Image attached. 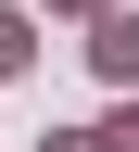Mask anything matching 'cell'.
I'll use <instances>...</instances> for the list:
<instances>
[{
	"instance_id": "obj_1",
	"label": "cell",
	"mask_w": 139,
	"mask_h": 152,
	"mask_svg": "<svg viewBox=\"0 0 139 152\" xmlns=\"http://www.w3.org/2000/svg\"><path fill=\"white\" fill-rule=\"evenodd\" d=\"M89 64H101L114 89H139V13H101V51H89Z\"/></svg>"
},
{
	"instance_id": "obj_2",
	"label": "cell",
	"mask_w": 139,
	"mask_h": 152,
	"mask_svg": "<svg viewBox=\"0 0 139 152\" xmlns=\"http://www.w3.org/2000/svg\"><path fill=\"white\" fill-rule=\"evenodd\" d=\"M0 76H25V13H0Z\"/></svg>"
},
{
	"instance_id": "obj_3",
	"label": "cell",
	"mask_w": 139,
	"mask_h": 152,
	"mask_svg": "<svg viewBox=\"0 0 139 152\" xmlns=\"http://www.w3.org/2000/svg\"><path fill=\"white\" fill-rule=\"evenodd\" d=\"M38 152H114V140H38Z\"/></svg>"
},
{
	"instance_id": "obj_4",
	"label": "cell",
	"mask_w": 139,
	"mask_h": 152,
	"mask_svg": "<svg viewBox=\"0 0 139 152\" xmlns=\"http://www.w3.org/2000/svg\"><path fill=\"white\" fill-rule=\"evenodd\" d=\"M63 13H101V0H63Z\"/></svg>"
}]
</instances>
